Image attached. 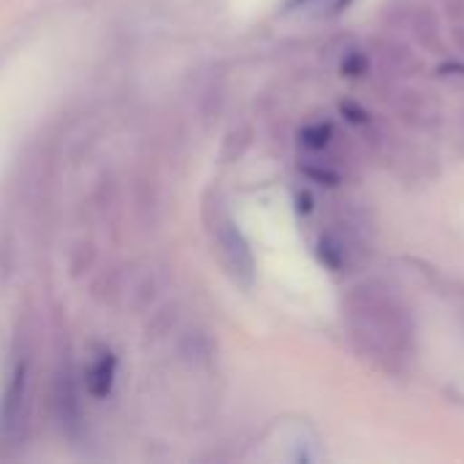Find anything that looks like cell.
<instances>
[{
    "label": "cell",
    "mask_w": 464,
    "mask_h": 464,
    "mask_svg": "<svg viewBox=\"0 0 464 464\" xmlns=\"http://www.w3.org/2000/svg\"><path fill=\"white\" fill-rule=\"evenodd\" d=\"M454 41H457L459 52L464 54V24L462 22H457V24H454Z\"/></svg>",
    "instance_id": "obj_11"
},
{
    "label": "cell",
    "mask_w": 464,
    "mask_h": 464,
    "mask_svg": "<svg viewBox=\"0 0 464 464\" xmlns=\"http://www.w3.org/2000/svg\"><path fill=\"white\" fill-rule=\"evenodd\" d=\"M24 383H27V367L19 364L11 375V383L5 386V397H3V430L14 432L22 421V405H24Z\"/></svg>",
    "instance_id": "obj_6"
},
{
    "label": "cell",
    "mask_w": 464,
    "mask_h": 464,
    "mask_svg": "<svg viewBox=\"0 0 464 464\" xmlns=\"http://www.w3.org/2000/svg\"><path fill=\"white\" fill-rule=\"evenodd\" d=\"M370 68V57L362 49H351L343 60V73L345 76H364Z\"/></svg>",
    "instance_id": "obj_9"
},
{
    "label": "cell",
    "mask_w": 464,
    "mask_h": 464,
    "mask_svg": "<svg viewBox=\"0 0 464 464\" xmlns=\"http://www.w3.org/2000/svg\"><path fill=\"white\" fill-rule=\"evenodd\" d=\"M114 370H117V359L111 353H101L90 370H87V392L95 397V400H103L109 392H111V383H114Z\"/></svg>",
    "instance_id": "obj_7"
},
{
    "label": "cell",
    "mask_w": 464,
    "mask_h": 464,
    "mask_svg": "<svg viewBox=\"0 0 464 464\" xmlns=\"http://www.w3.org/2000/svg\"><path fill=\"white\" fill-rule=\"evenodd\" d=\"M220 250H223L226 264L234 272V277L242 280L245 285H250L253 275H256V261H253V253H250L245 237L234 228V223H223V228H220Z\"/></svg>",
    "instance_id": "obj_5"
},
{
    "label": "cell",
    "mask_w": 464,
    "mask_h": 464,
    "mask_svg": "<svg viewBox=\"0 0 464 464\" xmlns=\"http://www.w3.org/2000/svg\"><path fill=\"white\" fill-rule=\"evenodd\" d=\"M332 139H334L332 122H318V125H310V128L302 130V144L310 147V150H324Z\"/></svg>",
    "instance_id": "obj_8"
},
{
    "label": "cell",
    "mask_w": 464,
    "mask_h": 464,
    "mask_svg": "<svg viewBox=\"0 0 464 464\" xmlns=\"http://www.w3.org/2000/svg\"><path fill=\"white\" fill-rule=\"evenodd\" d=\"M345 324L359 351L386 372H405L416 356V326L405 302L383 283L367 280L345 296Z\"/></svg>",
    "instance_id": "obj_1"
},
{
    "label": "cell",
    "mask_w": 464,
    "mask_h": 464,
    "mask_svg": "<svg viewBox=\"0 0 464 464\" xmlns=\"http://www.w3.org/2000/svg\"><path fill=\"white\" fill-rule=\"evenodd\" d=\"M302 3L318 5V14H321V16H337V14L345 11V5H348L351 0H296V5H302Z\"/></svg>",
    "instance_id": "obj_10"
},
{
    "label": "cell",
    "mask_w": 464,
    "mask_h": 464,
    "mask_svg": "<svg viewBox=\"0 0 464 464\" xmlns=\"http://www.w3.org/2000/svg\"><path fill=\"white\" fill-rule=\"evenodd\" d=\"M402 22H405V27L413 33V38H416L427 52H432V54H443V52H446L440 19H438V14H435L430 5H405Z\"/></svg>",
    "instance_id": "obj_4"
},
{
    "label": "cell",
    "mask_w": 464,
    "mask_h": 464,
    "mask_svg": "<svg viewBox=\"0 0 464 464\" xmlns=\"http://www.w3.org/2000/svg\"><path fill=\"white\" fill-rule=\"evenodd\" d=\"M372 52H375V63L389 79H411L421 71L419 54L397 38H375Z\"/></svg>",
    "instance_id": "obj_3"
},
{
    "label": "cell",
    "mask_w": 464,
    "mask_h": 464,
    "mask_svg": "<svg viewBox=\"0 0 464 464\" xmlns=\"http://www.w3.org/2000/svg\"><path fill=\"white\" fill-rule=\"evenodd\" d=\"M386 103L413 130H435L443 120L440 101L432 92L411 87V84H389Z\"/></svg>",
    "instance_id": "obj_2"
}]
</instances>
